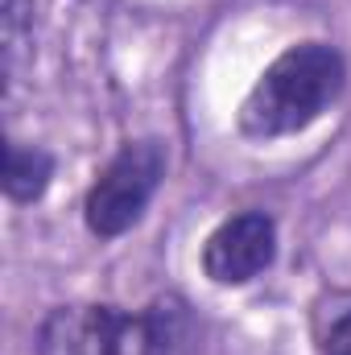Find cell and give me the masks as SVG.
Segmentation results:
<instances>
[{
	"label": "cell",
	"instance_id": "3957f363",
	"mask_svg": "<svg viewBox=\"0 0 351 355\" xmlns=\"http://www.w3.org/2000/svg\"><path fill=\"white\" fill-rule=\"evenodd\" d=\"M170 170V153L166 141L157 137H141L120 145V153L99 170V178L91 182L87 198H83V223L95 240H120L124 232H132L153 194L162 190Z\"/></svg>",
	"mask_w": 351,
	"mask_h": 355
},
{
	"label": "cell",
	"instance_id": "277c9868",
	"mask_svg": "<svg viewBox=\"0 0 351 355\" xmlns=\"http://www.w3.org/2000/svg\"><path fill=\"white\" fill-rule=\"evenodd\" d=\"M203 277L211 285L236 289L257 281L277 261V219L268 211H240L223 219L203 240Z\"/></svg>",
	"mask_w": 351,
	"mask_h": 355
},
{
	"label": "cell",
	"instance_id": "52a82bcc",
	"mask_svg": "<svg viewBox=\"0 0 351 355\" xmlns=\"http://www.w3.org/2000/svg\"><path fill=\"white\" fill-rule=\"evenodd\" d=\"M323 355H351V310H343L331 331H327V343H323Z\"/></svg>",
	"mask_w": 351,
	"mask_h": 355
},
{
	"label": "cell",
	"instance_id": "6da1fadb",
	"mask_svg": "<svg viewBox=\"0 0 351 355\" xmlns=\"http://www.w3.org/2000/svg\"><path fill=\"white\" fill-rule=\"evenodd\" d=\"M348 87V62L331 42H298L281 50L236 112L248 141H281L323 120Z\"/></svg>",
	"mask_w": 351,
	"mask_h": 355
},
{
	"label": "cell",
	"instance_id": "7a4b0ae2",
	"mask_svg": "<svg viewBox=\"0 0 351 355\" xmlns=\"http://www.w3.org/2000/svg\"><path fill=\"white\" fill-rule=\"evenodd\" d=\"M42 355H194V318L178 293L141 310L62 306L42 322Z\"/></svg>",
	"mask_w": 351,
	"mask_h": 355
},
{
	"label": "cell",
	"instance_id": "8992f818",
	"mask_svg": "<svg viewBox=\"0 0 351 355\" xmlns=\"http://www.w3.org/2000/svg\"><path fill=\"white\" fill-rule=\"evenodd\" d=\"M0 25H4V79L17 83L21 54L29 46V33H33V0H4Z\"/></svg>",
	"mask_w": 351,
	"mask_h": 355
},
{
	"label": "cell",
	"instance_id": "5b68a950",
	"mask_svg": "<svg viewBox=\"0 0 351 355\" xmlns=\"http://www.w3.org/2000/svg\"><path fill=\"white\" fill-rule=\"evenodd\" d=\"M54 166L58 162L46 145L8 137V145H4V198L17 202V207L37 202L54 182Z\"/></svg>",
	"mask_w": 351,
	"mask_h": 355
}]
</instances>
